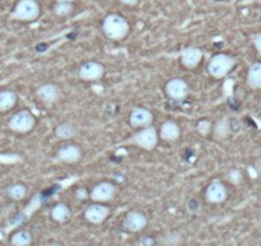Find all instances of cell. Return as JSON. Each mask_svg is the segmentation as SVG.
<instances>
[{"mask_svg":"<svg viewBox=\"0 0 261 246\" xmlns=\"http://www.w3.org/2000/svg\"><path fill=\"white\" fill-rule=\"evenodd\" d=\"M213 135L215 137V140L223 141L225 139H228V136L231 135L232 132V125H231V119L224 117V118H220L219 121H216V123L213 125Z\"/></svg>","mask_w":261,"mask_h":246,"instance_id":"cell-17","label":"cell"},{"mask_svg":"<svg viewBox=\"0 0 261 246\" xmlns=\"http://www.w3.org/2000/svg\"><path fill=\"white\" fill-rule=\"evenodd\" d=\"M105 75V68L99 62H86L78 70V77L82 81L94 82L101 80Z\"/></svg>","mask_w":261,"mask_h":246,"instance_id":"cell-7","label":"cell"},{"mask_svg":"<svg viewBox=\"0 0 261 246\" xmlns=\"http://www.w3.org/2000/svg\"><path fill=\"white\" fill-rule=\"evenodd\" d=\"M211 1H215V3H218V1H223V0H211Z\"/></svg>","mask_w":261,"mask_h":246,"instance_id":"cell-35","label":"cell"},{"mask_svg":"<svg viewBox=\"0 0 261 246\" xmlns=\"http://www.w3.org/2000/svg\"><path fill=\"white\" fill-rule=\"evenodd\" d=\"M6 194L13 200H22V199L26 198V194H27V188L26 186L22 185V183H13L8 187L6 190Z\"/></svg>","mask_w":261,"mask_h":246,"instance_id":"cell-23","label":"cell"},{"mask_svg":"<svg viewBox=\"0 0 261 246\" xmlns=\"http://www.w3.org/2000/svg\"><path fill=\"white\" fill-rule=\"evenodd\" d=\"M159 141V132L156 128L152 126L138 128L136 134L130 139V143L132 145L141 148L143 150H154L158 145Z\"/></svg>","mask_w":261,"mask_h":246,"instance_id":"cell-4","label":"cell"},{"mask_svg":"<svg viewBox=\"0 0 261 246\" xmlns=\"http://www.w3.org/2000/svg\"><path fill=\"white\" fill-rule=\"evenodd\" d=\"M50 216H52L53 221H55V222L65 223L70 217V210L67 204L58 203L53 207Z\"/></svg>","mask_w":261,"mask_h":246,"instance_id":"cell-19","label":"cell"},{"mask_svg":"<svg viewBox=\"0 0 261 246\" xmlns=\"http://www.w3.org/2000/svg\"><path fill=\"white\" fill-rule=\"evenodd\" d=\"M41 14V6L36 0H18L13 9L12 17L15 21L32 22Z\"/></svg>","mask_w":261,"mask_h":246,"instance_id":"cell-2","label":"cell"},{"mask_svg":"<svg viewBox=\"0 0 261 246\" xmlns=\"http://www.w3.org/2000/svg\"><path fill=\"white\" fill-rule=\"evenodd\" d=\"M146 225H147V218L145 214L138 210H132L126 216L122 227L127 232H140L146 227Z\"/></svg>","mask_w":261,"mask_h":246,"instance_id":"cell-10","label":"cell"},{"mask_svg":"<svg viewBox=\"0 0 261 246\" xmlns=\"http://www.w3.org/2000/svg\"><path fill=\"white\" fill-rule=\"evenodd\" d=\"M101 31H103L104 36L107 39L121 41V40L126 39L130 34V23L123 15L117 14V13H110L103 19Z\"/></svg>","mask_w":261,"mask_h":246,"instance_id":"cell-1","label":"cell"},{"mask_svg":"<svg viewBox=\"0 0 261 246\" xmlns=\"http://www.w3.org/2000/svg\"><path fill=\"white\" fill-rule=\"evenodd\" d=\"M57 3H73V1H76V0H55Z\"/></svg>","mask_w":261,"mask_h":246,"instance_id":"cell-33","label":"cell"},{"mask_svg":"<svg viewBox=\"0 0 261 246\" xmlns=\"http://www.w3.org/2000/svg\"><path fill=\"white\" fill-rule=\"evenodd\" d=\"M81 157H82V152H81L78 146L69 144V145L62 146L61 149L57 152L55 161L65 164H74L81 161Z\"/></svg>","mask_w":261,"mask_h":246,"instance_id":"cell-13","label":"cell"},{"mask_svg":"<svg viewBox=\"0 0 261 246\" xmlns=\"http://www.w3.org/2000/svg\"><path fill=\"white\" fill-rule=\"evenodd\" d=\"M181 136V128L174 121H165L159 131V139L167 143H176Z\"/></svg>","mask_w":261,"mask_h":246,"instance_id":"cell-16","label":"cell"},{"mask_svg":"<svg viewBox=\"0 0 261 246\" xmlns=\"http://www.w3.org/2000/svg\"><path fill=\"white\" fill-rule=\"evenodd\" d=\"M158 241L156 239L152 236H149V235H146V236H142L138 241V245L140 246H156Z\"/></svg>","mask_w":261,"mask_h":246,"instance_id":"cell-27","label":"cell"},{"mask_svg":"<svg viewBox=\"0 0 261 246\" xmlns=\"http://www.w3.org/2000/svg\"><path fill=\"white\" fill-rule=\"evenodd\" d=\"M74 135H76V128L68 122H63L55 127V136L61 140H69Z\"/></svg>","mask_w":261,"mask_h":246,"instance_id":"cell-21","label":"cell"},{"mask_svg":"<svg viewBox=\"0 0 261 246\" xmlns=\"http://www.w3.org/2000/svg\"><path fill=\"white\" fill-rule=\"evenodd\" d=\"M252 44L255 46L256 52L261 55V32H258L252 36Z\"/></svg>","mask_w":261,"mask_h":246,"instance_id":"cell-28","label":"cell"},{"mask_svg":"<svg viewBox=\"0 0 261 246\" xmlns=\"http://www.w3.org/2000/svg\"><path fill=\"white\" fill-rule=\"evenodd\" d=\"M109 213L110 210L108 207L100 203H94L86 208L85 218L87 222L92 223V225H101L109 217Z\"/></svg>","mask_w":261,"mask_h":246,"instance_id":"cell-11","label":"cell"},{"mask_svg":"<svg viewBox=\"0 0 261 246\" xmlns=\"http://www.w3.org/2000/svg\"><path fill=\"white\" fill-rule=\"evenodd\" d=\"M201 208V204L198 201V199L196 198H191L189 201H187V209H189L190 213H197Z\"/></svg>","mask_w":261,"mask_h":246,"instance_id":"cell-26","label":"cell"},{"mask_svg":"<svg viewBox=\"0 0 261 246\" xmlns=\"http://www.w3.org/2000/svg\"><path fill=\"white\" fill-rule=\"evenodd\" d=\"M203 58V52L200 48L196 46H190V48L183 49L181 53V63L189 70H195L200 66L201 61Z\"/></svg>","mask_w":261,"mask_h":246,"instance_id":"cell-12","label":"cell"},{"mask_svg":"<svg viewBox=\"0 0 261 246\" xmlns=\"http://www.w3.org/2000/svg\"><path fill=\"white\" fill-rule=\"evenodd\" d=\"M234 66H236V59L233 57L219 53L214 55L207 63V72L211 77L219 80L227 76L228 73L233 70Z\"/></svg>","mask_w":261,"mask_h":246,"instance_id":"cell-3","label":"cell"},{"mask_svg":"<svg viewBox=\"0 0 261 246\" xmlns=\"http://www.w3.org/2000/svg\"><path fill=\"white\" fill-rule=\"evenodd\" d=\"M119 1L127 6H136L137 4L140 3V0H119Z\"/></svg>","mask_w":261,"mask_h":246,"instance_id":"cell-31","label":"cell"},{"mask_svg":"<svg viewBox=\"0 0 261 246\" xmlns=\"http://www.w3.org/2000/svg\"><path fill=\"white\" fill-rule=\"evenodd\" d=\"M76 198L79 199V200L87 199V198H90V192H88L87 190H86V188L81 187V188H78V190H77V191H76Z\"/></svg>","mask_w":261,"mask_h":246,"instance_id":"cell-30","label":"cell"},{"mask_svg":"<svg viewBox=\"0 0 261 246\" xmlns=\"http://www.w3.org/2000/svg\"><path fill=\"white\" fill-rule=\"evenodd\" d=\"M10 243L13 246H30L32 243V235L26 230H21L13 235Z\"/></svg>","mask_w":261,"mask_h":246,"instance_id":"cell-22","label":"cell"},{"mask_svg":"<svg viewBox=\"0 0 261 246\" xmlns=\"http://www.w3.org/2000/svg\"><path fill=\"white\" fill-rule=\"evenodd\" d=\"M242 3H243V4H247V3H256V4H261V0H243Z\"/></svg>","mask_w":261,"mask_h":246,"instance_id":"cell-32","label":"cell"},{"mask_svg":"<svg viewBox=\"0 0 261 246\" xmlns=\"http://www.w3.org/2000/svg\"><path fill=\"white\" fill-rule=\"evenodd\" d=\"M165 94L172 101H183L190 94L189 83L183 79H172L165 83Z\"/></svg>","mask_w":261,"mask_h":246,"instance_id":"cell-6","label":"cell"},{"mask_svg":"<svg viewBox=\"0 0 261 246\" xmlns=\"http://www.w3.org/2000/svg\"><path fill=\"white\" fill-rule=\"evenodd\" d=\"M117 188L116 185L109 181H103V182L97 183L92 187L90 191V199L94 200L95 203H104V201L112 200L116 196Z\"/></svg>","mask_w":261,"mask_h":246,"instance_id":"cell-8","label":"cell"},{"mask_svg":"<svg viewBox=\"0 0 261 246\" xmlns=\"http://www.w3.org/2000/svg\"><path fill=\"white\" fill-rule=\"evenodd\" d=\"M17 103V94L12 90H5L0 92V112H6L12 109Z\"/></svg>","mask_w":261,"mask_h":246,"instance_id":"cell-20","label":"cell"},{"mask_svg":"<svg viewBox=\"0 0 261 246\" xmlns=\"http://www.w3.org/2000/svg\"><path fill=\"white\" fill-rule=\"evenodd\" d=\"M154 121L151 110L143 106H137L133 108L130 113V125L134 128H143L147 126H151Z\"/></svg>","mask_w":261,"mask_h":246,"instance_id":"cell-9","label":"cell"},{"mask_svg":"<svg viewBox=\"0 0 261 246\" xmlns=\"http://www.w3.org/2000/svg\"><path fill=\"white\" fill-rule=\"evenodd\" d=\"M73 10V3H57L54 6V13L59 17H65Z\"/></svg>","mask_w":261,"mask_h":246,"instance_id":"cell-24","label":"cell"},{"mask_svg":"<svg viewBox=\"0 0 261 246\" xmlns=\"http://www.w3.org/2000/svg\"><path fill=\"white\" fill-rule=\"evenodd\" d=\"M45 246H62V245L58 243H49V244H46Z\"/></svg>","mask_w":261,"mask_h":246,"instance_id":"cell-34","label":"cell"},{"mask_svg":"<svg viewBox=\"0 0 261 246\" xmlns=\"http://www.w3.org/2000/svg\"><path fill=\"white\" fill-rule=\"evenodd\" d=\"M59 95H61V90L54 83L41 85L36 91V96L39 97V100L43 101L46 105H52V104L57 103V100L59 99Z\"/></svg>","mask_w":261,"mask_h":246,"instance_id":"cell-15","label":"cell"},{"mask_svg":"<svg viewBox=\"0 0 261 246\" xmlns=\"http://www.w3.org/2000/svg\"><path fill=\"white\" fill-rule=\"evenodd\" d=\"M241 178H242V174H241V172L238 169H233L229 172V179L233 183H238L241 181Z\"/></svg>","mask_w":261,"mask_h":246,"instance_id":"cell-29","label":"cell"},{"mask_svg":"<svg viewBox=\"0 0 261 246\" xmlns=\"http://www.w3.org/2000/svg\"><path fill=\"white\" fill-rule=\"evenodd\" d=\"M213 128V125H211V122L207 121V119H203V121L198 122L197 125V131L200 132L201 135H207L210 134V131Z\"/></svg>","mask_w":261,"mask_h":246,"instance_id":"cell-25","label":"cell"},{"mask_svg":"<svg viewBox=\"0 0 261 246\" xmlns=\"http://www.w3.org/2000/svg\"><path fill=\"white\" fill-rule=\"evenodd\" d=\"M85 246H90V245H85Z\"/></svg>","mask_w":261,"mask_h":246,"instance_id":"cell-36","label":"cell"},{"mask_svg":"<svg viewBox=\"0 0 261 246\" xmlns=\"http://www.w3.org/2000/svg\"><path fill=\"white\" fill-rule=\"evenodd\" d=\"M36 125V118L30 110H21L15 113L9 121V128L17 134H28L34 130Z\"/></svg>","mask_w":261,"mask_h":246,"instance_id":"cell-5","label":"cell"},{"mask_svg":"<svg viewBox=\"0 0 261 246\" xmlns=\"http://www.w3.org/2000/svg\"><path fill=\"white\" fill-rule=\"evenodd\" d=\"M247 83L254 90H261V63L256 62L247 71Z\"/></svg>","mask_w":261,"mask_h":246,"instance_id":"cell-18","label":"cell"},{"mask_svg":"<svg viewBox=\"0 0 261 246\" xmlns=\"http://www.w3.org/2000/svg\"><path fill=\"white\" fill-rule=\"evenodd\" d=\"M205 196H206V200L211 204L224 203L228 198L227 187L220 181H213L207 186Z\"/></svg>","mask_w":261,"mask_h":246,"instance_id":"cell-14","label":"cell"}]
</instances>
